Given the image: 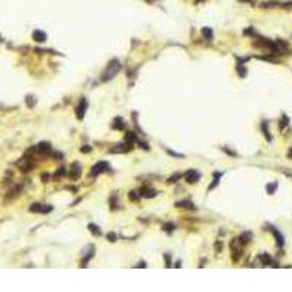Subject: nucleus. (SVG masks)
<instances>
[{
  "label": "nucleus",
  "instance_id": "nucleus-1",
  "mask_svg": "<svg viewBox=\"0 0 292 292\" xmlns=\"http://www.w3.org/2000/svg\"><path fill=\"white\" fill-rule=\"evenodd\" d=\"M120 70H121V64H120L118 60H111V62L108 63V66H107L105 72L102 73V76H101V82H108L110 79H113Z\"/></svg>",
  "mask_w": 292,
  "mask_h": 292
},
{
  "label": "nucleus",
  "instance_id": "nucleus-2",
  "mask_svg": "<svg viewBox=\"0 0 292 292\" xmlns=\"http://www.w3.org/2000/svg\"><path fill=\"white\" fill-rule=\"evenodd\" d=\"M241 241H239V238H234L232 239V243H231V248H232V260H234L235 263L238 262L239 259H241V256H243V247H241Z\"/></svg>",
  "mask_w": 292,
  "mask_h": 292
},
{
  "label": "nucleus",
  "instance_id": "nucleus-3",
  "mask_svg": "<svg viewBox=\"0 0 292 292\" xmlns=\"http://www.w3.org/2000/svg\"><path fill=\"white\" fill-rule=\"evenodd\" d=\"M110 169V164L105 162V161H101V162H96L94 167H92L91 169V175L92 177H96V175H100V174L102 173H107Z\"/></svg>",
  "mask_w": 292,
  "mask_h": 292
},
{
  "label": "nucleus",
  "instance_id": "nucleus-4",
  "mask_svg": "<svg viewBox=\"0 0 292 292\" xmlns=\"http://www.w3.org/2000/svg\"><path fill=\"white\" fill-rule=\"evenodd\" d=\"M29 211L34 212V213H50V212L53 211V207L48 205H41V203H34V205H31V207H29Z\"/></svg>",
  "mask_w": 292,
  "mask_h": 292
},
{
  "label": "nucleus",
  "instance_id": "nucleus-5",
  "mask_svg": "<svg viewBox=\"0 0 292 292\" xmlns=\"http://www.w3.org/2000/svg\"><path fill=\"white\" fill-rule=\"evenodd\" d=\"M183 177L186 178L187 183L193 184V183H197L199 180H200V173H197L196 169H188L187 173L183 174Z\"/></svg>",
  "mask_w": 292,
  "mask_h": 292
},
{
  "label": "nucleus",
  "instance_id": "nucleus-6",
  "mask_svg": "<svg viewBox=\"0 0 292 292\" xmlns=\"http://www.w3.org/2000/svg\"><path fill=\"white\" fill-rule=\"evenodd\" d=\"M86 108H88V101L85 100V98H82L81 102H79V104H77V107H76V117L79 120H82L83 117H85Z\"/></svg>",
  "mask_w": 292,
  "mask_h": 292
},
{
  "label": "nucleus",
  "instance_id": "nucleus-7",
  "mask_svg": "<svg viewBox=\"0 0 292 292\" xmlns=\"http://www.w3.org/2000/svg\"><path fill=\"white\" fill-rule=\"evenodd\" d=\"M129 151H132V143L124 142V143L115 145L114 148H111L110 152H113V153H124V152H129Z\"/></svg>",
  "mask_w": 292,
  "mask_h": 292
},
{
  "label": "nucleus",
  "instance_id": "nucleus-8",
  "mask_svg": "<svg viewBox=\"0 0 292 292\" xmlns=\"http://www.w3.org/2000/svg\"><path fill=\"white\" fill-rule=\"evenodd\" d=\"M81 164L77 162H73L72 164V169H70V174H69V177H70V180H73V181H76L77 178L81 177Z\"/></svg>",
  "mask_w": 292,
  "mask_h": 292
},
{
  "label": "nucleus",
  "instance_id": "nucleus-9",
  "mask_svg": "<svg viewBox=\"0 0 292 292\" xmlns=\"http://www.w3.org/2000/svg\"><path fill=\"white\" fill-rule=\"evenodd\" d=\"M139 194L142 197H146V199H152V197L156 196V190H153L152 187H142L139 190Z\"/></svg>",
  "mask_w": 292,
  "mask_h": 292
},
{
  "label": "nucleus",
  "instance_id": "nucleus-10",
  "mask_svg": "<svg viewBox=\"0 0 292 292\" xmlns=\"http://www.w3.org/2000/svg\"><path fill=\"white\" fill-rule=\"evenodd\" d=\"M32 38H34V41H37V43H45V39H47V34L43 32L41 29H37V31H34L32 32Z\"/></svg>",
  "mask_w": 292,
  "mask_h": 292
},
{
  "label": "nucleus",
  "instance_id": "nucleus-11",
  "mask_svg": "<svg viewBox=\"0 0 292 292\" xmlns=\"http://www.w3.org/2000/svg\"><path fill=\"white\" fill-rule=\"evenodd\" d=\"M37 151L41 153H51V145L48 143V142H41V143H38V146H37Z\"/></svg>",
  "mask_w": 292,
  "mask_h": 292
},
{
  "label": "nucleus",
  "instance_id": "nucleus-12",
  "mask_svg": "<svg viewBox=\"0 0 292 292\" xmlns=\"http://www.w3.org/2000/svg\"><path fill=\"white\" fill-rule=\"evenodd\" d=\"M175 206H177V207H184V209H188V211H193V209H196V207H194V205H193L190 200L177 202V203H175Z\"/></svg>",
  "mask_w": 292,
  "mask_h": 292
},
{
  "label": "nucleus",
  "instance_id": "nucleus-13",
  "mask_svg": "<svg viewBox=\"0 0 292 292\" xmlns=\"http://www.w3.org/2000/svg\"><path fill=\"white\" fill-rule=\"evenodd\" d=\"M270 229L273 231V234H275V238H276V243H278L279 247H283V244H285V241H283V235L279 234L278 229H275L273 226H270Z\"/></svg>",
  "mask_w": 292,
  "mask_h": 292
},
{
  "label": "nucleus",
  "instance_id": "nucleus-14",
  "mask_svg": "<svg viewBox=\"0 0 292 292\" xmlns=\"http://www.w3.org/2000/svg\"><path fill=\"white\" fill-rule=\"evenodd\" d=\"M124 142H127V143H132V145H133L134 142H137V134L133 133V132H129V133H126Z\"/></svg>",
  "mask_w": 292,
  "mask_h": 292
},
{
  "label": "nucleus",
  "instance_id": "nucleus-15",
  "mask_svg": "<svg viewBox=\"0 0 292 292\" xmlns=\"http://www.w3.org/2000/svg\"><path fill=\"white\" fill-rule=\"evenodd\" d=\"M113 129H115V130L124 129V123H123V118H121V117H115L114 123H113Z\"/></svg>",
  "mask_w": 292,
  "mask_h": 292
},
{
  "label": "nucleus",
  "instance_id": "nucleus-16",
  "mask_svg": "<svg viewBox=\"0 0 292 292\" xmlns=\"http://www.w3.org/2000/svg\"><path fill=\"white\" fill-rule=\"evenodd\" d=\"M202 32H203V37H205L207 41H212V39H213V32H212L211 28H203Z\"/></svg>",
  "mask_w": 292,
  "mask_h": 292
},
{
  "label": "nucleus",
  "instance_id": "nucleus-17",
  "mask_svg": "<svg viewBox=\"0 0 292 292\" xmlns=\"http://www.w3.org/2000/svg\"><path fill=\"white\" fill-rule=\"evenodd\" d=\"M262 130H263L264 136H266V139H267L269 142H272V136H270V132L267 130V121H263V123H262Z\"/></svg>",
  "mask_w": 292,
  "mask_h": 292
},
{
  "label": "nucleus",
  "instance_id": "nucleus-18",
  "mask_svg": "<svg viewBox=\"0 0 292 292\" xmlns=\"http://www.w3.org/2000/svg\"><path fill=\"white\" fill-rule=\"evenodd\" d=\"M181 177H183V174H181V173H175V174H173L171 177L168 178L167 183H168V184H174V183H177Z\"/></svg>",
  "mask_w": 292,
  "mask_h": 292
},
{
  "label": "nucleus",
  "instance_id": "nucleus-19",
  "mask_svg": "<svg viewBox=\"0 0 292 292\" xmlns=\"http://www.w3.org/2000/svg\"><path fill=\"white\" fill-rule=\"evenodd\" d=\"M259 259L262 260V263H263L264 266H267V264L272 263V259H270V256H269V254H266V253H264V254H260Z\"/></svg>",
  "mask_w": 292,
  "mask_h": 292
},
{
  "label": "nucleus",
  "instance_id": "nucleus-20",
  "mask_svg": "<svg viewBox=\"0 0 292 292\" xmlns=\"http://www.w3.org/2000/svg\"><path fill=\"white\" fill-rule=\"evenodd\" d=\"M139 199H140V194H139V192H134V190H132V192L129 193V200L130 202H139Z\"/></svg>",
  "mask_w": 292,
  "mask_h": 292
},
{
  "label": "nucleus",
  "instance_id": "nucleus-21",
  "mask_svg": "<svg viewBox=\"0 0 292 292\" xmlns=\"http://www.w3.org/2000/svg\"><path fill=\"white\" fill-rule=\"evenodd\" d=\"M276 188H278V183H270V184H267L266 186V190H267L269 194H275V192H276Z\"/></svg>",
  "mask_w": 292,
  "mask_h": 292
},
{
  "label": "nucleus",
  "instance_id": "nucleus-22",
  "mask_svg": "<svg viewBox=\"0 0 292 292\" xmlns=\"http://www.w3.org/2000/svg\"><path fill=\"white\" fill-rule=\"evenodd\" d=\"M275 6H280V3L279 2H276V0H270V2H263L262 3V7H275Z\"/></svg>",
  "mask_w": 292,
  "mask_h": 292
},
{
  "label": "nucleus",
  "instance_id": "nucleus-23",
  "mask_svg": "<svg viewBox=\"0 0 292 292\" xmlns=\"http://www.w3.org/2000/svg\"><path fill=\"white\" fill-rule=\"evenodd\" d=\"M88 229L91 231L94 235H96V237H98V235H101V229L95 225V224H89V225H88Z\"/></svg>",
  "mask_w": 292,
  "mask_h": 292
},
{
  "label": "nucleus",
  "instance_id": "nucleus-24",
  "mask_svg": "<svg viewBox=\"0 0 292 292\" xmlns=\"http://www.w3.org/2000/svg\"><path fill=\"white\" fill-rule=\"evenodd\" d=\"M251 238H253L251 232H244V234H241V237H239V241H241V243H250Z\"/></svg>",
  "mask_w": 292,
  "mask_h": 292
},
{
  "label": "nucleus",
  "instance_id": "nucleus-25",
  "mask_svg": "<svg viewBox=\"0 0 292 292\" xmlns=\"http://www.w3.org/2000/svg\"><path fill=\"white\" fill-rule=\"evenodd\" d=\"M288 123H289V118H288L286 115L283 114V115H282V120L279 121V129H280V130H283V129H285V127H286V126H288Z\"/></svg>",
  "mask_w": 292,
  "mask_h": 292
},
{
  "label": "nucleus",
  "instance_id": "nucleus-26",
  "mask_svg": "<svg viewBox=\"0 0 292 292\" xmlns=\"http://www.w3.org/2000/svg\"><path fill=\"white\" fill-rule=\"evenodd\" d=\"M67 175V171H66V168H58L57 169V173L54 174V178H62V177H66Z\"/></svg>",
  "mask_w": 292,
  "mask_h": 292
},
{
  "label": "nucleus",
  "instance_id": "nucleus-27",
  "mask_svg": "<svg viewBox=\"0 0 292 292\" xmlns=\"http://www.w3.org/2000/svg\"><path fill=\"white\" fill-rule=\"evenodd\" d=\"M213 175H215V178H213V183H212V184H211V187H209V190H213V188H215V187H216V184H218V183H219V178H220V175H222V174H218V173H215V174H213Z\"/></svg>",
  "mask_w": 292,
  "mask_h": 292
},
{
  "label": "nucleus",
  "instance_id": "nucleus-28",
  "mask_svg": "<svg viewBox=\"0 0 292 292\" xmlns=\"http://www.w3.org/2000/svg\"><path fill=\"white\" fill-rule=\"evenodd\" d=\"M237 70H238V75H239V76H241V77H245V75H247V69H245L243 64H238Z\"/></svg>",
  "mask_w": 292,
  "mask_h": 292
},
{
  "label": "nucleus",
  "instance_id": "nucleus-29",
  "mask_svg": "<svg viewBox=\"0 0 292 292\" xmlns=\"http://www.w3.org/2000/svg\"><path fill=\"white\" fill-rule=\"evenodd\" d=\"M162 229H164V231H167V232H171V231L175 229V225H174V224H165Z\"/></svg>",
  "mask_w": 292,
  "mask_h": 292
},
{
  "label": "nucleus",
  "instance_id": "nucleus-30",
  "mask_svg": "<svg viewBox=\"0 0 292 292\" xmlns=\"http://www.w3.org/2000/svg\"><path fill=\"white\" fill-rule=\"evenodd\" d=\"M91 151H92V148L89 146V145H83V146L81 148V152L82 153H89Z\"/></svg>",
  "mask_w": 292,
  "mask_h": 292
},
{
  "label": "nucleus",
  "instance_id": "nucleus-31",
  "mask_svg": "<svg viewBox=\"0 0 292 292\" xmlns=\"http://www.w3.org/2000/svg\"><path fill=\"white\" fill-rule=\"evenodd\" d=\"M111 209H117V196L114 194V199L111 197Z\"/></svg>",
  "mask_w": 292,
  "mask_h": 292
},
{
  "label": "nucleus",
  "instance_id": "nucleus-32",
  "mask_svg": "<svg viewBox=\"0 0 292 292\" xmlns=\"http://www.w3.org/2000/svg\"><path fill=\"white\" fill-rule=\"evenodd\" d=\"M107 238H108V241H111V243H114L115 239H117V235L113 234V232H110V234L107 235Z\"/></svg>",
  "mask_w": 292,
  "mask_h": 292
},
{
  "label": "nucleus",
  "instance_id": "nucleus-33",
  "mask_svg": "<svg viewBox=\"0 0 292 292\" xmlns=\"http://www.w3.org/2000/svg\"><path fill=\"white\" fill-rule=\"evenodd\" d=\"M224 152L231 155V156H237V152H234V151H231V149H228V148H224Z\"/></svg>",
  "mask_w": 292,
  "mask_h": 292
},
{
  "label": "nucleus",
  "instance_id": "nucleus-34",
  "mask_svg": "<svg viewBox=\"0 0 292 292\" xmlns=\"http://www.w3.org/2000/svg\"><path fill=\"white\" fill-rule=\"evenodd\" d=\"M41 180H43L44 183H48V180H50V174H43V175H41Z\"/></svg>",
  "mask_w": 292,
  "mask_h": 292
},
{
  "label": "nucleus",
  "instance_id": "nucleus-35",
  "mask_svg": "<svg viewBox=\"0 0 292 292\" xmlns=\"http://www.w3.org/2000/svg\"><path fill=\"white\" fill-rule=\"evenodd\" d=\"M215 248H216V253H219L220 250H222V243H220V241L215 244Z\"/></svg>",
  "mask_w": 292,
  "mask_h": 292
},
{
  "label": "nucleus",
  "instance_id": "nucleus-36",
  "mask_svg": "<svg viewBox=\"0 0 292 292\" xmlns=\"http://www.w3.org/2000/svg\"><path fill=\"white\" fill-rule=\"evenodd\" d=\"M165 262H167V267H171V263H169V254H165Z\"/></svg>",
  "mask_w": 292,
  "mask_h": 292
},
{
  "label": "nucleus",
  "instance_id": "nucleus-37",
  "mask_svg": "<svg viewBox=\"0 0 292 292\" xmlns=\"http://www.w3.org/2000/svg\"><path fill=\"white\" fill-rule=\"evenodd\" d=\"M283 174H285V175H288V177H291V178H292V171H291V169H283Z\"/></svg>",
  "mask_w": 292,
  "mask_h": 292
},
{
  "label": "nucleus",
  "instance_id": "nucleus-38",
  "mask_svg": "<svg viewBox=\"0 0 292 292\" xmlns=\"http://www.w3.org/2000/svg\"><path fill=\"white\" fill-rule=\"evenodd\" d=\"M168 153H169V155H174V156H177V158H183V155H178V153L173 152V151H168Z\"/></svg>",
  "mask_w": 292,
  "mask_h": 292
},
{
  "label": "nucleus",
  "instance_id": "nucleus-39",
  "mask_svg": "<svg viewBox=\"0 0 292 292\" xmlns=\"http://www.w3.org/2000/svg\"><path fill=\"white\" fill-rule=\"evenodd\" d=\"M140 146H142V149H149V146L145 142H140Z\"/></svg>",
  "mask_w": 292,
  "mask_h": 292
},
{
  "label": "nucleus",
  "instance_id": "nucleus-40",
  "mask_svg": "<svg viewBox=\"0 0 292 292\" xmlns=\"http://www.w3.org/2000/svg\"><path fill=\"white\" fill-rule=\"evenodd\" d=\"M239 2H243V3H251V5L254 3V0H239Z\"/></svg>",
  "mask_w": 292,
  "mask_h": 292
},
{
  "label": "nucleus",
  "instance_id": "nucleus-41",
  "mask_svg": "<svg viewBox=\"0 0 292 292\" xmlns=\"http://www.w3.org/2000/svg\"><path fill=\"white\" fill-rule=\"evenodd\" d=\"M288 158H291V159H292V148L289 149V151H288Z\"/></svg>",
  "mask_w": 292,
  "mask_h": 292
},
{
  "label": "nucleus",
  "instance_id": "nucleus-42",
  "mask_svg": "<svg viewBox=\"0 0 292 292\" xmlns=\"http://www.w3.org/2000/svg\"><path fill=\"white\" fill-rule=\"evenodd\" d=\"M145 266H146V264H145V262H140V264L137 266V267H145Z\"/></svg>",
  "mask_w": 292,
  "mask_h": 292
},
{
  "label": "nucleus",
  "instance_id": "nucleus-43",
  "mask_svg": "<svg viewBox=\"0 0 292 292\" xmlns=\"http://www.w3.org/2000/svg\"><path fill=\"white\" fill-rule=\"evenodd\" d=\"M148 2H149V3H153V2H155V0H148Z\"/></svg>",
  "mask_w": 292,
  "mask_h": 292
},
{
  "label": "nucleus",
  "instance_id": "nucleus-44",
  "mask_svg": "<svg viewBox=\"0 0 292 292\" xmlns=\"http://www.w3.org/2000/svg\"><path fill=\"white\" fill-rule=\"evenodd\" d=\"M196 2H203V0H196Z\"/></svg>",
  "mask_w": 292,
  "mask_h": 292
}]
</instances>
